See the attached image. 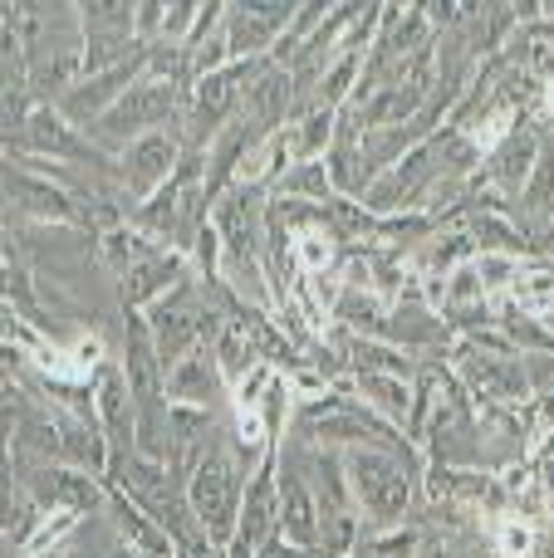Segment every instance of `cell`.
<instances>
[{
    "instance_id": "44dd1931",
    "label": "cell",
    "mask_w": 554,
    "mask_h": 558,
    "mask_svg": "<svg viewBox=\"0 0 554 558\" xmlns=\"http://www.w3.org/2000/svg\"><path fill=\"white\" fill-rule=\"evenodd\" d=\"M471 265H477V279H481V289H486V299L491 294H510V284H516L520 270H526L516 251H481Z\"/></svg>"
},
{
    "instance_id": "5bb4252c",
    "label": "cell",
    "mask_w": 554,
    "mask_h": 558,
    "mask_svg": "<svg viewBox=\"0 0 554 558\" xmlns=\"http://www.w3.org/2000/svg\"><path fill=\"white\" fill-rule=\"evenodd\" d=\"M275 196L285 202H310V206H329L334 202V182H329V162H290L275 177Z\"/></svg>"
},
{
    "instance_id": "2e32d148",
    "label": "cell",
    "mask_w": 554,
    "mask_h": 558,
    "mask_svg": "<svg viewBox=\"0 0 554 558\" xmlns=\"http://www.w3.org/2000/svg\"><path fill=\"white\" fill-rule=\"evenodd\" d=\"M15 206L29 216H39V221H79V211L69 206V192H59V186L39 182V177L29 172H15Z\"/></svg>"
},
{
    "instance_id": "5b68a950",
    "label": "cell",
    "mask_w": 554,
    "mask_h": 558,
    "mask_svg": "<svg viewBox=\"0 0 554 558\" xmlns=\"http://www.w3.org/2000/svg\"><path fill=\"white\" fill-rule=\"evenodd\" d=\"M177 157H182V143L167 133H143L123 147V186L137 202H153L167 182L177 177Z\"/></svg>"
},
{
    "instance_id": "52a82bcc",
    "label": "cell",
    "mask_w": 554,
    "mask_h": 558,
    "mask_svg": "<svg viewBox=\"0 0 554 558\" xmlns=\"http://www.w3.org/2000/svg\"><path fill=\"white\" fill-rule=\"evenodd\" d=\"M280 539H290L294 549H314L320 544V505H314L304 475L294 471L280 475Z\"/></svg>"
},
{
    "instance_id": "277c9868",
    "label": "cell",
    "mask_w": 554,
    "mask_h": 558,
    "mask_svg": "<svg viewBox=\"0 0 554 558\" xmlns=\"http://www.w3.org/2000/svg\"><path fill=\"white\" fill-rule=\"evenodd\" d=\"M457 377L467 383L471 397H486L496 407H520L526 397H535L526 373V357L510 353H481V348H461L457 353Z\"/></svg>"
},
{
    "instance_id": "484cf974",
    "label": "cell",
    "mask_w": 554,
    "mask_h": 558,
    "mask_svg": "<svg viewBox=\"0 0 554 558\" xmlns=\"http://www.w3.org/2000/svg\"><path fill=\"white\" fill-rule=\"evenodd\" d=\"M550 113H554V84H550Z\"/></svg>"
},
{
    "instance_id": "7402d4cb",
    "label": "cell",
    "mask_w": 554,
    "mask_h": 558,
    "mask_svg": "<svg viewBox=\"0 0 554 558\" xmlns=\"http://www.w3.org/2000/svg\"><path fill=\"white\" fill-rule=\"evenodd\" d=\"M496 549L506 558H535L540 554L535 520H526V514H506V520H496Z\"/></svg>"
},
{
    "instance_id": "4fadbf2b",
    "label": "cell",
    "mask_w": 554,
    "mask_h": 558,
    "mask_svg": "<svg viewBox=\"0 0 554 558\" xmlns=\"http://www.w3.org/2000/svg\"><path fill=\"white\" fill-rule=\"evenodd\" d=\"M353 387H359L363 402H369L378 416H388V422H408V412H412L408 377H398V373H369V367H359Z\"/></svg>"
},
{
    "instance_id": "ffe728a7",
    "label": "cell",
    "mask_w": 554,
    "mask_h": 558,
    "mask_svg": "<svg viewBox=\"0 0 554 558\" xmlns=\"http://www.w3.org/2000/svg\"><path fill=\"white\" fill-rule=\"evenodd\" d=\"M84 20L94 35H118L128 39V29L137 25V0H79Z\"/></svg>"
},
{
    "instance_id": "8fae6325",
    "label": "cell",
    "mask_w": 554,
    "mask_h": 558,
    "mask_svg": "<svg viewBox=\"0 0 554 558\" xmlns=\"http://www.w3.org/2000/svg\"><path fill=\"white\" fill-rule=\"evenodd\" d=\"M535 167H540V143H535V133H526V128L510 133L506 143L491 153V177H496L501 192H526Z\"/></svg>"
},
{
    "instance_id": "e0dca14e",
    "label": "cell",
    "mask_w": 554,
    "mask_h": 558,
    "mask_svg": "<svg viewBox=\"0 0 554 558\" xmlns=\"http://www.w3.org/2000/svg\"><path fill=\"white\" fill-rule=\"evenodd\" d=\"M285 104H290V74L285 69H265L255 84H245V118L261 128H270L275 118H285Z\"/></svg>"
},
{
    "instance_id": "9a60e30c",
    "label": "cell",
    "mask_w": 554,
    "mask_h": 558,
    "mask_svg": "<svg viewBox=\"0 0 554 558\" xmlns=\"http://www.w3.org/2000/svg\"><path fill=\"white\" fill-rule=\"evenodd\" d=\"M477 260V241L467 231H451V235H437V241L422 245L418 255V279H447L457 275L461 265Z\"/></svg>"
},
{
    "instance_id": "9c48e42d",
    "label": "cell",
    "mask_w": 554,
    "mask_h": 558,
    "mask_svg": "<svg viewBox=\"0 0 554 558\" xmlns=\"http://www.w3.org/2000/svg\"><path fill=\"white\" fill-rule=\"evenodd\" d=\"M29 490H35L39 505H49V510H98L104 505V495H98V485L88 481V475L79 471H64V465H45V471L29 475Z\"/></svg>"
},
{
    "instance_id": "d4e9b609",
    "label": "cell",
    "mask_w": 554,
    "mask_h": 558,
    "mask_svg": "<svg viewBox=\"0 0 554 558\" xmlns=\"http://www.w3.org/2000/svg\"><path fill=\"white\" fill-rule=\"evenodd\" d=\"M29 558H69L64 549H49V554H29Z\"/></svg>"
},
{
    "instance_id": "6da1fadb",
    "label": "cell",
    "mask_w": 554,
    "mask_h": 558,
    "mask_svg": "<svg viewBox=\"0 0 554 558\" xmlns=\"http://www.w3.org/2000/svg\"><path fill=\"white\" fill-rule=\"evenodd\" d=\"M186 505L202 520L206 544L212 549H231L236 520H241V461L226 446H202L192 485H186Z\"/></svg>"
},
{
    "instance_id": "3957f363",
    "label": "cell",
    "mask_w": 554,
    "mask_h": 558,
    "mask_svg": "<svg viewBox=\"0 0 554 558\" xmlns=\"http://www.w3.org/2000/svg\"><path fill=\"white\" fill-rule=\"evenodd\" d=\"M172 104H177V78H157V74H143L104 118H98V137L104 143H133L143 133H157V123L172 118Z\"/></svg>"
},
{
    "instance_id": "ba28073f",
    "label": "cell",
    "mask_w": 554,
    "mask_h": 558,
    "mask_svg": "<svg viewBox=\"0 0 554 558\" xmlns=\"http://www.w3.org/2000/svg\"><path fill=\"white\" fill-rule=\"evenodd\" d=\"M162 377H167V397L186 407H206L216 397V383H226L221 367H216V353H206V348L182 353Z\"/></svg>"
},
{
    "instance_id": "cb8c5ba5",
    "label": "cell",
    "mask_w": 554,
    "mask_h": 558,
    "mask_svg": "<svg viewBox=\"0 0 554 558\" xmlns=\"http://www.w3.org/2000/svg\"><path fill=\"white\" fill-rule=\"evenodd\" d=\"M540 0H516V15H535Z\"/></svg>"
},
{
    "instance_id": "603a6c76",
    "label": "cell",
    "mask_w": 554,
    "mask_h": 558,
    "mask_svg": "<svg viewBox=\"0 0 554 558\" xmlns=\"http://www.w3.org/2000/svg\"><path fill=\"white\" fill-rule=\"evenodd\" d=\"M520 202H526V211H535V216H554V157H540V167L530 172Z\"/></svg>"
},
{
    "instance_id": "d6986e66",
    "label": "cell",
    "mask_w": 554,
    "mask_h": 558,
    "mask_svg": "<svg viewBox=\"0 0 554 558\" xmlns=\"http://www.w3.org/2000/svg\"><path fill=\"white\" fill-rule=\"evenodd\" d=\"M510 304H516L520 314L545 318L550 308H554V270H545V265H535V270H520V279L510 284Z\"/></svg>"
},
{
    "instance_id": "ac0fdd59",
    "label": "cell",
    "mask_w": 554,
    "mask_h": 558,
    "mask_svg": "<svg viewBox=\"0 0 554 558\" xmlns=\"http://www.w3.org/2000/svg\"><path fill=\"white\" fill-rule=\"evenodd\" d=\"M290 255L300 265V275H329L334 260H339V235L324 231V226H310V231L294 235Z\"/></svg>"
},
{
    "instance_id": "30bf717a",
    "label": "cell",
    "mask_w": 554,
    "mask_h": 558,
    "mask_svg": "<svg viewBox=\"0 0 554 558\" xmlns=\"http://www.w3.org/2000/svg\"><path fill=\"white\" fill-rule=\"evenodd\" d=\"M25 143L49 157H88V143L74 137V118L59 113V108H35L25 118Z\"/></svg>"
},
{
    "instance_id": "8992f818",
    "label": "cell",
    "mask_w": 554,
    "mask_h": 558,
    "mask_svg": "<svg viewBox=\"0 0 554 558\" xmlns=\"http://www.w3.org/2000/svg\"><path fill=\"white\" fill-rule=\"evenodd\" d=\"M294 20V0H231L226 10V39L231 54H255Z\"/></svg>"
},
{
    "instance_id": "4316f807",
    "label": "cell",
    "mask_w": 554,
    "mask_h": 558,
    "mask_svg": "<svg viewBox=\"0 0 554 558\" xmlns=\"http://www.w3.org/2000/svg\"><path fill=\"white\" fill-rule=\"evenodd\" d=\"M137 558H157V554H137Z\"/></svg>"
},
{
    "instance_id": "7a4b0ae2",
    "label": "cell",
    "mask_w": 554,
    "mask_h": 558,
    "mask_svg": "<svg viewBox=\"0 0 554 558\" xmlns=\"http://www.w3.org/2000/svg\"><path fill=\"white\" fill-rule=\"evenodd\" d=\"M344 471H349L353 500H359V510L373 520V530L402 524L408 500H412V471H402L398 456L383 451V446H353V451L344 456Z\"/></svg>"
},
{
    "instance_id": "7c38bea8",
    "label": "cell",
    "mask_w": 554,
    "mask_h": 558,
    "mask_svg": "<svg viewBox=\"0 0 554 558\" xmlns=\"http://www.w3.org/2000/svg\"><path fill=\"white\" fill-rule=\"evenodd\" d=\"M182 275H186L182 255H172V251H153L143 265H133V270H128L123 294H128V304H147V299H162Z\"/></svg>"
}]
</instances>
